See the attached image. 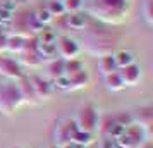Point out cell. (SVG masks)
<instances>
[{
	"label": "cell",
	"mask_w": 153,
	"mask_h": 148,
	"mask_svg": "<svg viewBox=\"0 0 153 148\" xmlns=\"http://www.w3.org/2000/svg\"><path fill=\"white\" fill-rule=\"evenodd\" d=\"M19 105H22V98L16 81L2 83L0 85V114L12 115L19 109Z\"/></svg>",
	"instance_id": "obj_1"
},
{
	"label": "cell",
	"mask_w": 153,
	"mask_h": 148,
	"mask_svg": "<svg viewBox=\"0 0 153 148\" xmlns=\"http://www.w3.org/2000/svg\"><path fill=\"white\" fill-rule=\"evenodd\" d=\"M76 126L79 131H84V133H95L98 127H100V114H98V109L95 103H86L79 109L76 119Z\"/></svg>",
	"instance_id": "obj_2"
},
{
	"label": "cell",
	"mask_w": 153,
	"mask_h": 148,
	"mask_svg": "<svg viewBox=\"0 0 153 148\" xmlns=\"http://www.w3.org/2000/svg\"><path fill=\"white\" fill-rule=\"evenodd\" d=\"M88 42V52L93 55L102 57L105 54H112L114 52V43H112V36L105 31H91L90 35L86 36Z\"/></svg>",
	"instance_id": "obj_3"
},
{
	"label": "cell",
	"mask_w": 153,
	"mask_h": 148,
	"mask_svg": "<svg viewBox=\"0 0 153 148\" xmlns=\"http://www.w3.org/2000/svg\"><path fill=\"white\" fill-rule=\"evenodd\" d=\"M55 52L59 55V59L71 60V59H77L79 52H81V47H79V43L74 38H71L67 35H60V36H57Z\"/></svg>",
	"instance_id": "obj_4"
},
{
	"label": "cell",
	"mask_w": 153,
	"mask_h": 148,
	"mask_svg": "<svg viewBox=\"0 0 153 148\" xmlns=\"http://www.w3.org/2000/svg\"><path fill=\"white\" fill-rule=\"evenodd\" d=\"M76 131H77V126H76V120L74 119H62L60 120L55 126V131H53V140L57 143V148L67 147Z\"/></svg>",
	"instance_id": "obj_5"
},
{
	"label": "cell",
	"mask_w": 153,
	"mask_h": 148,
	"mask_svg": "<svg viewBox=\"0 0 153 148\" xmlns=\"http://www.w3.org/2000/svg\"><path fill=\"white\" fill-rule=\"evenodd\" d=\"M0 76L10 79V81H17V79L24 78V71L19 60H16L12 57L0 55Z\"/></svg>",
	"instance_id": "obj_6"
},
{
	"label": "cell",
	"mask_w": 153,
	"mask_h": 148,
	"mask_svg": "<svg viewBox=\"0 0 153 148\" xmlns=\"http://www.w3.org/2000/svg\"><path fill=\"white\" fill-rule=\"evenodd\" d=\"M117 72L120 76V79H122L124 86H136L141 81V78H143L141 67L138 64H129L126 67H120V69H117Z\"/></svg>",
	"instance_id": "obj_7"
},
{
	"label": "cell",
	"mask_w": 153,
	"mask_h": 148,
	"mask_svg": "<svg viewBox=\"0 0 153 148\" xmlns=\"http://www.w3.org/2000/svg\"><path fill=\"white\" fill-rule=\"evenodd\" d=\"M28 78H29V83H31V86H33V90H35L36 97H38L40 102L48 100L50 97H52V93H53V86L50 85L47 79H43L42 76H36V74L28 76Z\"/></svg>",
	"instance_id": "obj_8"
},
{
	"label": "cell",
	"mask_w": 153,
	"mask_h": 148,
	"mask_svg": "<svg viewBox=\"0 0 153 148\" xmlns=\"http://www.w3.org/2000/svg\"><path fill=\"white\" fill-rule=\"evenodd\" d=\"M21 59H19V64H24V65H29V67H35L38 64H42V57L36 50L35 45V38H28V43H26V48L22 50Z\"/></svg>",
	"instance_id": "obj_9"
},
{
	"label": "cell",
	"mask_w": 153,
	"mask_h": 148,
	"mask_svg": "<svg viewBox=\"0 0 153 148\" xmlns=\"http://www.w3.org/2000/svg\"><path fill=\"white\" fill-rule=\"evenodd\" d=\"M16 85H17V90H19V93H21L22 103H29V105H38V103H40V100H38V97H36V93H35V90H33L31 83H29L28 76L17 79Z\"/></svg>",
	"instance_id": "obj_10"
},
{
	"label": "cell",
	"mask_w": 153,
	"mask_h": 148,
	"mask_svg": "<svg viewBox=\"0 0 153 148\" xmlns=\"http://www.w3.org/2000/svg\"><path fill=\"white\" fill-rule=\"evenodd\" d=\"M28 43V36L16 33V35H7V43H5V50L12 52V54H21L26 48Z\"/></svg>",
	"instance_id": "obj_11"
},
{
	"label": "cell",
	"mask_w": 153,
	"mask_h": 148,
	"mask_svg": "<svg viewBox=\"0 0 153 148\" xmlns=\"http://www.w3.org/2000/svg\"><path fill=\"white\" fill-rule=\"evenodd\" d=\"M67 81H69V91H74V90H81L84 86H88L90 83V74H88V71L83 69L76 72V74H71V76H65Z\"/></svg>",
	"instance_id": "obj_12"
},
{
	"label": "cell",
	"mask_w": 153,
	"mask_h": 148,
	"mask_svg": "<svg viewBox=\"0 0 153 148\" xmlns=\"http://www.w3.org/2000/svg\"><path fill=\"white\" fill-rule=\"evenodd\" d=\"M112 57H114V62L117 65V69L126 67V65H129V64H134V54H132L131 50L120 48V50H117V52H112Z\"/></svg>",
	"instance_id": "obj_13"
},
{
	"label": "cell",
	"mask_w": 153,
	"mask_h": 148,
	"mask_svg": "<svg viewBox=\"0 0 153 148\" xmlns=\"http://www.w3.org/2000/svg\"><path fill=\"white\" fill-rule=\"evenodd\" d=\"M98 71H100L103 76H107V74L117 71V65H115V62H114L112 54H105V55L98 57Z\"/></svg>",
	"instance_id": "obj_14"
},
{
	"label": "cell",
	"mask_w": 153,
	"mask_h": 148,
	"mask_svg": "<svg viewBox=\"0 0 153 148\" xmlns=\"http://www.w3.org/2000/svg\"><path fill=\"white\" fill-rule=\"evenodd\" d=\"M86 22H88V17L83 12H69V16H67V24L72 29H77V31L84 29L86 28Z\"/></svg>",
	"instance_id": "obj_15"
},
{
	"label": "cell",
	"mask_w": 153,
	"mask_h": 148,
	"mask_svg": "<svg viewBox=\"0 0 153 148\" xmlns=\"http://www.w3.org/2000/svg\"><path fill=\"white\" fill-rule=\"evenodd\" d=\"M103 79H105V86H107V90H110V91H120V90H124L126 88L117 71H115V72H110V74H107V76H103Z\"/></svg>",
	"instance_id": "obj_16"
},
{
	"label": "cell",
	"mask_w": 153,
	"mask_h": 148,
	"mask_svg": "<svg viewBox=\"0 0 153 148\" xmlns=\"http://www.w3.org/2000/svg\"><path fill=\"white\" fill-rule=\"evenodd\" d=\"M47 72H48V76L52 79H57L60 78V76H64V60L62 59H52L48 62V65H47Z\"/></svg>",
	"instance_id": "obj_17"
},
{
	"label": "cell",
	"mask_w": 153,
	"mask_h": 148,
	"mask_svg": "<svg viewBox=\"0 0 153 148\" xmlns=\"http://www.w3.org/2000/svg\"><path fill=\"white\" fill-rule=\"evenodd\" d=\"M93 4L108 10H122V12H126V5H127L126 0H95Z\"/></svg>",
	"instance_id": "obj_18"
},
{
	"label": "cell",
	"mask_w": 153,
	"mask_h": 148,
	"mask_svg": "<svg viewBox=\"0 0 153 148\" xmlns=\"http://www.w3.org/2000/svg\"><path fill=\"white\" fill-rule=\"evenodd\" d=\"M84 69V64L79 59H71V60H64V76H71L76 74L79 71Z\"/></svg>",
	"instance_id": "obj_19"
},
{
	"label": "cell",
	"mask_w": 153,
	"mask_h": 148,
	"mask_svg": "<svg viewBox=\"0 0 153 148\" xmlns=\"http://www.w3.org/2000/svg\"><path fill=\"white\" fill-rule=\"evenodd\" d=\"M71 143H76V145L88 147L90 143H93V134H91V133H84V131H79V129H77L76 133H74V136H72Z\"/></svg>",
	"instance_id": "obj_20"
},
{
	"label": "cell",
	"mask_w": 153,
	"mask_h": 148,
	"mask_svg": "<svg viewBox=\"0 0 153 148\" xmlns=\"http://www.w3.org/2000/svg\"><path fill=\"white\" fill-rule=\"evenodd\" d=\"M45 9L52 14V17L65 14V7H64L62 0H48V4H47V7H45Z\"/></svg>",
	"instance_id": "obj_21"
},
{
	"label": "cell",
	"mask_w": 153,
	"mask_h": 148,
	"mask_svg": "<svg viewBox=\"0 0 153 148\" xmlns=\"http://www.w3.org/2000/svg\"><path fill=\"white\" fill-rule=\"evenodd\" d=\"M143 17L148 26H153V0H145L143 2V7H141Z\"/></svg>",
	"instance_id": "obj_22"
},
{
	"label": "cell",
	"mask_w": 153,
	"mask_h": 148,
	"mask_svg": "<svg viewBox=\"0 0 153 148\" xmlns=\"http://www.w3.org/2000/svg\"><path fill=\"white\" fill-rule=\"evenodd\" d=\"M33 16H35V19L38 21V24H42L43 28H45L48 22H52V19H53V17H52V14H50L47 9H38V10H35V12H33Z\"/></svg>",
	"instance_id": "obj_23"
},
{
	"label": "cell",
	"mask_w": 153,
	"mask_h": 148,
	"mask_svg": "<svg viewBox=\"0 0 153 148\" xmlns=\"http://www.w3.org/2000/svg\"><path fill=\"white\" fill-rule=\"evenodd\" d=\"M65 12H79L83 9V0H62Z\"/></svg>",
	"instance_id": "obj_24"
},
{
	"label": "cell",
	"mask_w": 153,
	"mask_h": 148,
	"mask_svg": "<svg viewBox=\"0 0 153 148\" xmlns=\"http://www.w3.org/2000/svg\"><path fill=\"white\" fill-rule=\"evenodd\" d=\"M12 19H14V12H9V10H5V9L0 7V26L10 22Z\"/></svg>",
	"instance_id": "obj_25"
},
{
	"label": "cell",
	"mask_w": 153,
	"mask_h": 148,
	"mask_svg": "<svg viewBox=\"0 0 153 148\" xmlns=\"http://www.w3.org/2000/svg\"><path fill=\"white\" fill-rule=\"evenodd\" d=\"M100 148H117V145H115V140L114 138H110V136H105L100 140Z\"/></svg>",
	"instance_id": "obj_26"
},
{
	"label": "cell",
	"mask_w": 153,
	"mask_h": 148,
	"mask_svg": "<svg viewBox=\"0 0 153 148\" xmlns=\"http://www.w3.org/2000/svg\"><path fill=\"white\" fill-rule=\"evenodd\" d=\"M5 43H7V33H4V31L0 29V52L5 50Z\"/></svg>",
	"instance_id": "obj_27"
},
{
	"label": "cell",
	"mask_w": 153,
	"mask_h": 148,
	"mask_svg": "<svg viewBox=\"0 0 153 148\" xmlns=\"http://www.w3.org/2000/svg\"><path fill=\"white\" fill-rule=\"evenodd\" d=\"M64 148H88V147H83V145H76V143H69L67 147H64Z\"/></svg>",
	"instance_id": "obj_28"
},
{
	"label": "cell",
	"mask_w": 153,
	"mask_h": 148,
	"mask_svg": "<svg viewBox=\"0 0 153 148\" xmlns=\"http://www.w3.org/2000/svg\"><path fill=\"white\" fill-rule=\"evenodd\" d=\"M9 148H21V147H9Z\"/></svg>",
	"instance_id": "obj_29"
}]
</instances>
